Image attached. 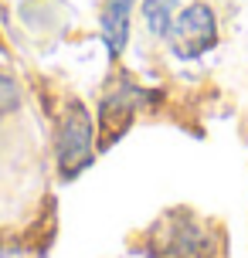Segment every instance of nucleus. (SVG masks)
Wrapping results in <instances>:
<instances>
[{
    "instance_id": "nucleus-1",
    "label": "nucleus",
    "mask_w": 248,
    "mask_h": 258,
    "mask_svg": "<svg viewBox=\"0 0 248 258\" xmlns=\"http://www.w3.org/2000/svg\"><path fill=\"white\" fill-rule=\"evenodd\" d=\"M170 48L180 61H194L201 54H208L218 44V24H214V14L204 4H194L187 11L177 14L173 31H170Z\"/></svg>"
},
{
    "instance_id": "nucleus-2",
    "label": "nucleus",
    "mask_w": 248,
    "mask_h": 258,
    "mask_svg": "<svg viewBox=\"0 0 248 258\" xmlns=\"http://www.w3.org/2000/svg\"><path fill=\"white\" fill-rule=\"evenodd\" d=\"M92 163V119L85 105L75 102L58 129V167L61 177H75Z\"/></svg>"
},
{
    "instance_id": "nucleus-3",
    "label": "nucleus",
    "mask_w": 248,
    "mask_h": 258,
    "mask_svg": "<svg viewBox=\"0 0 248 258\" xmlns=\"http://www.w3.org/2000/svg\"><path fill=\"white\" fill-rule=\"evenodd\" d=\"M150 99H153V95H150L146 89L130 85V82H122L119 89H112L109 95H105L102 105H99V119H102V150L130 129L133 116H136V109H140V105H146Z\"/></svg>"
},
{
    "instance_id": "nucleus-4",
    "label": "nucleus",
    "mask_w": 248,
    "mask_h": 258,
    "mask_svg": "<svg viewBox=\"0 0 248 258\" xmlns=\"http://www.w3.org/2000/svg\"><path fill=\"white\" fill-rule=\"evenodd\" d=\"M136 0H105L102 4V41L109 54L119 58L130 41V14Z\"/></svg>"
},
{
    "instance_id": "nucleus-5",
    "label": "nucleus",
    "mask_w": 248,
    "mask_h": 258,
    "mask_svg": "<svg viewBox=\"0 0 248 258\" xmlns=\"http://www.w3.org/2000/svg\"><path fill=\"white\" fill-rule=\"evenodd\" d=\"M167 258H208L211 255V238L204 234L201 224H183L170 231V241L163 245Z\"/></svg>"
},
{
    "instance_id": "nucleus-6",
    "label": "nucleus",
    "mask_w": 248,
    "mask_h": 258,
    "mask_svg": "<svg viewBox=\"0 0 248 258\" xmlns=\"http://www.w3.org/2000/svg\"><path fill=\"white\" fill-rule=\"evenodd\" d=\"M143 21L150 27V34L170 38L173 21H177V0H143Z\"/></svg>"
},
{
    "instance_id": "nucleus-7",
    "label": "nucleus",
    "mask_w": 248,
    "mask_h": 258,
    "mask_svg": "<svg viewBox=\"0 0 248 258\" xmlns=\"http://www.w3.org/2000/svg\"><path fill=\"white\" fill-rule=\"evenodd\" d=\"M17 109H21V89H17V82L0 75V116H11Z\"/></svg>"
}]
</instances>
